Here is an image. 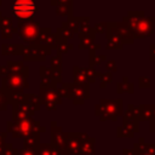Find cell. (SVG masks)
<instances>
[{
  "instance_id": "cell-19",
  "label": "cell",
  "mask_w": 155,
  "mask_h": 155,
  "mask_svg": "<svg viewBox=\"0 0 155 155\" xmlns=\"http://www.w3.org/2000/svg\"><path fill=\"white\" fill-rule=\"evenodd\" d=\"M90 68H94L97 65H99L102 62L107 61V56L102 54V53H97L96 51H90Z\"/></svg>"
},
{
  "instance_id": "cell-25",
  "label": "cell",
  "mask_w": 155,
  "mask_h": 155,
  "mask_svg": "<svg viewBox=\"0 0 155 155\" xmlns=\"http://www.w3.org/2000/svg\"><path fill=\"white\" fill-rule=\"evenodd\" d=\"M151 85V80L148 76H140L138 79V86L139 88H149Z\"/></svg>"
},
{
  "instance_id": "cell-26",
  "label": "cell",
  "mask_w": 155,
  "mask_h": 155,
  "mask_svg": "<svg viewBox=\"0 0 155 155\" xmlns=\"http://www.w3.org/2000/svg\"><path fill=\"white\" fill-rule=\"evenodd\" d=\"M93 28V30H94V33H105V30H107V28H108V23H105V22H98V23H96L94 24V27H92Z\"/></svg>"
},
{
  "instance_id": "cell-6",
  "label": "cell",
  "mask_w": 155,
  "mask_h": 155,
  "mask_svg": "<svg viewBox=\"0 0 155 155\" xmlns=\"http://www.w3.org/2000/svg\"><path fill=\"white\" fill-rule=\"evenodd\" d=\"M73 87V102L76 105H81L85 103L86 99L90 98V84H74L71 82Z\"/></svg>"
},
{
  "instance_id": "cell-32",
  "label": "cell",
  "mask_w": 155,
  "mask_h": 155,
  "mask_svg": "<svg viewBox=\"0 0 155 155\" xmlns=\"http://www.w3.org/2000/svg\"><path fill=\"white\" fill-rule=\"evenodd\" d=\"M68 155H69V154H68Z\"/></svg>"
},
{
  "instance_id": "cell-17",
  "label": "cell",
  "mask_w": 155,
  "mask_h": 155,
  "mask_svg": "<svg viewBox=\"0 0 155 155\" xmlns=\"http://www.w3.org/2000/svg\"><path fill=\"white\" fill-rule=\"evenodd\" d=\"M139 108V113H140V116H142V121H145V120H151L154 116H155V105L153 104H140L138 105Z\"/></svg>"
},
{
  "instance_id": "cell-9",
  "label": "cell",
  "mask_w": 155,
  "mask_h": 155,
  "mask_svg": "<svg viewBox=\"0 0 155 155\" xmlns=\"http://www.w3.org/2000/svg\"><path fill=\"white\" fill-rule=\"evenodd\" d=\"M64 142L69 155H79L80 151V139L76 132L64 133Z\"/></svg>"
},
{
  "instance_id": "cell-18",
  "label": "cell",
  "mask_w": 155,
  "mask_h": 155,
  "mask_svg": "<svg viewBox=\"0 0 155 155\" xmlns=\"http://www.w3.org/2000/svg\"><path fill=\"white\" fill-rule=\"evenodd\" d=\"M133 82L128 81V78L127 76H124L122 78V81L117 82V87H116V92L117 93H133L134 91V87H133Z\"/></svg>"
},
{
  "instance_id": "cell-15",
  "label": "cell",
  "mask_w": 155,
  "mask_h": 155,
  "mask_svg": "<svg viewBox=\"0 0 155 155\" xmlns=\"http://www.w3.org/2000/svg\"><path fill=\"white\" fill-rule=\"evenodd\" d=\"M52 5H57L56 12L63 17H71L73 15V1H52Z\"/></svg>"
},
{
  "instance_id": "cell-20",
  "label": "cell",
  "mask_w": 155,
  "mask_h": 155,
  "mask_svg": "<svg viewBox=\"0 0 155 155\" xmlns=\"http://www.w3.org/2000/svg\"><path fill=\"white\" fill-rule=\"evenodd\" d=\"M73 36H74V33L69 28H67L64 25H62L57 30V35H56L57 41H68V39H71Z\"/></svg>"
},
{
  "instance_id": "cell-24",
  "label": "cell",
  "mask_w": 155,
  "mask_h": 155,
  "mask_svg": "<svg viewBox=\"0 0 155 155\" xmlns=\"http://www.w3.org/2000/svg\"><path fill=\"white\" fill-rule=\"evenodd\" d=\"M51 67L54 71H62V57L61 54H56L51 58Z\"/></svg>"
},
{
  "instance_id": "cell-11",
  "label": "cell",
  "mask_w": 155,
  "mask_h": 155,
  "mask_svg": "<svg viewBox=\"0 0 155 155\" xmlns=\"http://www.w3.org/2000/svg\"><path fill=\"white\" fill-rule=\"evenodd\" d=\"M38 27H39V23H36V22H34V23L28 22V23L22 25L21 34L25 41H36V39L39 38L38 36V33H39Z\"/></svg>"
},
{
  "instance_id": "cell-10",
  "label": "cell",
  "mask_w": 155,
  "mask_h": 155,
  "mask_svg": "<svg viewBox=\"0 0 155 155\" xmlns=\"http://www.w3.org/2000/svg\"><path fill=\"white\" fill-rule=\"evenodd\" d=\"M114 28H115V31L119 35V38L121 39V41H122L124 45L125 44H133V40H134L133 34H132L130 27L125 22H117V23H115Z\"/></svg>"
},
{
  "instance_id": "cell-16",
  "label": "cell",
  "mask_w": 155,
  "mask_h": 155,
  "mask_svg": "<svg viewBox=\"0 0 155 155\" xmlns=\"http://www.w3.org/2000/svg\"><path fill=\"white\" fill-rule=\"evenodd\" d=\"M94 35L96 33H88V34H79L80 38V44H79V48L80 50H91L92 46L94 45Z\"/></svg>"
},
{
  "instance_id": "cell-7",
  "label": "cell",
  "mask_w": 155,
  "mask_h": 155,
  "mask_svg": "<svg viewBox=\"0 0 155 155\" xmlns=\"http://www.w3.org/2000/svg\"><path fill=\"white\" fill-rule=\"evenodd\" d=\"M52 145L61 153V155H68V150L64 142V133L61 127L56 126V122H52Z\"/></svg>"
},
{
  "instance_id": "cell-29",
  "label": "cell",
  "mask_w": 155,
  "mask_h": 155,
  "mask_svg": "<svg viewBox=\"0 0 155 155\" xmlns=\"http://www.w3.org/2000/svg\"><path fill=\"white\" fill-rule=\"evenodd\" d=\"M122 155H134V151H133V149L124 148L122 149Z\"/></svg>"
},
{
  "instance_id": "cell-14",
  "label": "cell",
  "mask_w": 155,
  "mask_h": 155,
  "mask_svg": "<svg viewBox=\"0 0 155 155\" xmlns=\"http://www.w3.org/2000/svg\"><path fill=\"white\" fill-rule=\"evenodd\" d=\"M139 122L134 121V122H131V124H125L120 127H117L116 130V133H117V137L122 138V137H133L134 133H137L139 131V127H138Z\"/></svg>"
},
{
  "instance_id": "cell-28",
  "label": "cell",
  "mask_w": 155,
  "mask_h": 155,
  "mask_svg": "<svg viewBox=\"0 0 155 155\" xmlns=\"http://www.w3.org/2000/svg\"><path fill=\"white\" fill-rule=\"evenodd\" d=\"M149 57L150 61H155V44H150L149 45Z\"/></svg>"
},
{
  "instance_id": "cell-4",
  "label": "cell",
  "mask_w": 155,
  "mask_h": 155,
  "mask_svg": "<svg viewBox=\"0 0 155 155\" xmlns=\"http://www.w3.org/2000/svg\"><path fill=\"white\" fill-rule=\"evenodd\" d=\"M13 13L19 18V19H31L33 16L36 12V4L31 1H21V2H15L12 6Z\"/></svg>"
},
{
  "instance_id": "cell-31",
  "label": "cell",
  "mask_w": 155,
  "mask_h": 155,
  "mask_svg": "<svg viewBox=\"0 0 155 155\" xmlns=\"http://www.w3.org/2000/svg\"><path fill=\"white\" fill-rule=\"evenodd\" d=\"M154 33H155V29H154Z\"/></svg>"
},
{
  "instance_id": "cell-21",
  "label": "cell",
  "mask_w": 155,
  "mask_h": 155,
  "mask_svg": "<svg viewBox=\"0 0 155 155\" xmlns=\"http://www.w3.org/2000/svg\"><path fill=\"white\" fill-rule=\"evenodd\" d=\"M58 94L62 97H65V98H69V99H73V87H71V82H63L62 84V87H59L58 90Z\"/></svg>"
},
{
  "instance_id": "cell-1",
  "label": "cell",
  "mask_w": 155,
  "mask_h": 155,
  "mask_svg": "<svg viewBox=\"0 0 155 155\" xmlns=\"http://www.w3.org/2000/svg\"><path fill=\"white\" fill-rule=\"evenodd\" d=\"M122 22H125L134 39L148 38L154 33L155 16H145L143 11H128L126 16H124Z\"/></svg>"
},
{
  "instance_id": "cell-30",
  "label": "cell",
  "mask_w": 155,
  "mask_h": 155,
  "mask_svg": "<svg viewBox=\"0 0 155 155\" xmlns=\"http://www.w3.org/2000/svg\"><path fill=\"white\" fill-rule=\"evenodd\" d=\"M150 132L155 133V116L150 120Z\"/></svg>"
},
{
  "instance_id": "cell-13",
  "label": "cell",
  "mask_w": 155,
  "mask_h": 155,
  "mask_svg": "<svg viewBox=\"0 0 155 155\" xmlns=\"http://www.w3.org/2000/svg\"><path fill=\"white\" fill-rule=\"evenodd\" d=\"M88 22H90V17L87 16H80V17H69L68 18V21L67 22H64L63 23V25L64 27H67V28H69L74 34L75 33H79V30H80V28L82 27V25H85V24H88Z\"/></svg>"
},
{
  "instance_id": "cell-12",
  "label": "cell",
  "mask_w": 155,
  "mask_h": 155,
  "mask_svg": "<svg viewBox=\"0 0 155 155\" xmlns=\"http://www.w3.org/2000/svg\"><path fill=\"white\" fill-rule=\"evenodd\" d=\"M134 155H155V144L145 143L143 138H139L137 143L133 144Z\"/></svg>"
},
{
  "instance_id": "cell-27",
  "label": "cell",
  "mask_w": 155,
  "mask_h": 155,
  "mask_svg": "<svg viewBox=\"0 0 155 155\" xmlns=\"http://www.w3.org/2000/svg\"><path fill=\"white\" fill-rule=\"evenodd\" d=\"M105 69H107V71H109V73H114V71H117V65H116V62L115 61H113V59H110V61H107V63H105Z\"/></svg>"
},
{
  "instance_id": "cell-8",
  "label": "cell",
  "mask_w": 155,
  "mask_h": 155,
  "mask_svg": "<svg viewBox=\"0 0 155 155\" xmlns=\"http://www.w3.org/2000/svg\"><path fill=\"white\" fill-rule=\"evenodd\" d=\"M115 23H108V28L105 30V35H107V45L105 47L109 50H122L124 44L121 41V39L119 38V35L115 31L114 28Z\"/></svg>"
},
{
  "instance_id": "cell-2",
  "label": "cell",
  "mask_w": 155,
  "mask_h": 155,
  "mask_svg": "<svg viewBox=\"0 0 155 155\" xmlns=\"http://www.w3.org/2000/svg\"><path fill=\"white\" fill-rule=\"evenodd\" d=\"M124 113L122 99H101L98 104L94 105V114L101 121L111 120L116 121L117 116Z\"/></svg>"
},
{
  "instance_id": "cell-5",
  "label": "cell",
  "mask_w": 155,
  "mask_h": 155,
  "mask_svg": "<svg viewBox=\"0 0 155 155\" xmlns=\"http://www.w3.org/2000/svg\"><path fill=\"white\" fill-rule=\"evenodd\" d=\"M41 97H42V102L45 103L46 108L50 110L56 109L57 105L62 103V98L58 94V91L56 88H42L41 87Z\"/></svg>"
},
{
  "instance_id": "cell-23",
  "label": "cell",
  "mask_w": 155,
  "mask_h": 155,
  "mask_svg": "<svg viewBox=\"0 0 155 155\" xmlns=\"http://www.w3.org/2000/svg\"><path fill=\"white\" fill-rule=\"evenodd\" d=\"M99 86L101 88H104L107 86V84H110L113 81V74L109 71L105 73H99Z\"/></svg>"
},
{
  "instance_id": "cell-22",
  "label": "cell",
  "mask_w": 155,
  "mask_h": 155,
  "mask_svg": "<svg viewBox=\"0 0 155 155\" xmlns=\"http://www.w3.org/2000/svg\"><path fill=\"white\" fill-rule=\"evenodd\" d=\"M54 47L57 50V53L62 56L63 53H67L69 50H71L74 47V45L73 44H68V41H57Z\"/></svg>"
},
{
  "instance_id": "cell-3",
  "label": "cell",
  "mask_w": 155,
  "mask_h": 155,
  "mask_svg": "<svg viewBox=\"0 0 155 155\" xmlns=\"http://www.w3.org/2000/svg\"><path fill=\"white\" fill-rule=\"evenodd\" d=\"M99 75V71H97L94 68H84V67H74L73 69V76H74V84H91L96 81V78Z\"/></svg>"
}]
</instances>
